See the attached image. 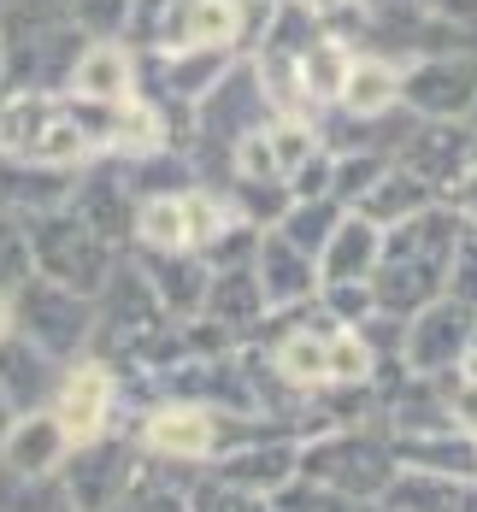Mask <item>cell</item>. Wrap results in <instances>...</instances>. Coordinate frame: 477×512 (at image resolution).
<instances>
[{"instance_id":"cell-38","label":"cell","mask_w":477,"mask_h":512,"mask_svg":"<svg viewBox=\"0 0 477 512\" xmlns=\"http://www.w3.org/2000/svg\"><path fill=\"white\" fill-rule=\"evenodd\" d=\"M448 195H454V206H460V218H466V224H477V165L460 177V183H454V189H448Z\"/></svg>"},{"instance_id":"cell-34","label":"cell","mask_w":477,"mask_h":512,"mask_svg":"<svg viewBox=\"0 0 477 512\" xmlns=\"http://www.w3.org/2000/svg\"><path fill=\"white\" fill-rule=\"evenodd\" d=\"M324 301L336 318H366L377 301H371V283H336V289H324Z\"/></svg>"},{"instance_id":"cell-5","label":"cell","mask_w":477,"mask_h":512,"mask_svg":"<svg viewBox=\"0 0 477 512\" xmlns=\"http://www.w3.org/2000/svg\"><path fill=\"white\" fill-rule=\"evenodd\" d=\"M265 118H271V95H265V83H260V65H230L207 95L195 101L201 142H218L224 154H236L242 136H254Z\"/></svg>"},{"instance_id":"cell-23","label":"cell","mask_w":477,"mask_h":512,"mask_svg":"<svg viewBox=\"0 0 477 512\" xmlns=\"http://www.w3.org/2000/svg\"><path fill=\"white\" fill-rule=\"evenodd\" d=\"M159 89L177 101H201L212 83L230 71V48H195V53H154Z\"/></svg>"},{"instance_id":"cell-31","label":"cell","mask_w":477,"mask_h":512,"mask_svg":"<svg viewBox=\"0 0 477 512\" xmlns=\"http://www.w3.org/2000/svg\"><path fill=\"white\" fill-rule=\"evenodd\" d=\"M448 295L477 312V224H466L460 242H454V259H448Z\"/></svg>"},{"instance_id":"cell-33","label":"cell","mask_w":477,"mask_h":512,"mask_svg":"<svg viewBox=\"0 0 477 512\" xmlns=\"http://www.w3.org/2000/svg\"><path fill=\"white\" fill-rule=\"evenodd\" d=\"M395 507L401 512H454V495L442 489V483H407V489H395Z\"/></svg>"},{"instance_id":"cell-12","label":"cell","mask_w":477,"mask_h":512,"mask_svg":"<svg viewBox=\"0 0 477 512\" xmlns=\"http://www.w3.org/2000/svg\"><path fill=\"white\" fill-rule=\"evenodd\" d=\"M106 412H112V371H106V365H77V371L59 383V401H53V424H59L65 448L101 442Z\"/></svg>"},{"instance_id":"cell-14","label":"cell","mask_w":477,"mask_h":512,"mask_svg":"<svg viewBox=\"0 0 477 512\" xmlns=\"http://www.w3.org/2000/svg\"><path fill=\"white\" fill-rule=\"evenodd\" d=\"M124 489H130V454L124 448L89 442L77 460L65 465V495H71L77 512H112Z\"/></svg>"},{"instance_id":"cell-32","label":"cell","mask_w":477,"mask_h":512,"mask_svg":"<svg viewBox=\"0 0 477 512\" xmlns=\"http://www.w3.org/2000/svg\"><path fill=\"white\" fill-rule=\"evenodd\" d=\"M36 371H42V348H36V354H30V348H6V354H0V389H6V401H24V389L36 395V389H42Z\"/></svg>"},{"instance_id":"cell-42","label":"cell","mask_w":477,"mask_h":512,"mask_svg":"<svg viewBox=\"0 0 477 512\" xmlns=\"http://www.w3.org/2000/svg\"><path fill=\"white\" fill-rule=\"evenodd\" d=\"M254 6H265V12H277V6H283V0H254Z\"/></svg>"},{"instance_id":"cell-16","label":"cell","mask_w":477,"mask_h":512,"mask_svg":"<svg viewBox=\"0 0 477 512\" xmlns=\"http://www.w3.org/2000/svg\"><path fill=\"white\" fill-rule=\"evenodd\" d=\"M77 101H95V106H118V101H136V59L124 42H89L83 59L71 65V83H65Z\"/></svg>"},{"instance_id":"cell-10","label":"cell","mask_w":477,"mask_h":512,"mask_svg":"<svg viewBox=\"0 0 477 512\" xmlns=\"http://www.w3.org/2000/svg\"><path fill=\"white\" fill-rule=\"evenodd\" d=\"M18 318H24V330H30V342L42 354H71L95 330L89 324V295H71V289H59L48 277H30L18 289Z\"/></svg>"},{"instance_id":"cell-36","label":"cell","mask_w":477,"mask_h":512,"mask_svg":"<svg viewBox=\"0 0 477 512\" xmlns=\"http://www.w3.org/2000/svg\"><path fill=\"white\" fill-rule=\"evenodd\" d=\"M424 12H430L436 24H454V30L477 24V0H424Z\"/></svg>"},{"instance_id":"cell-30","label":"cell","mask_w":477,"mask_h":512,"mask_svg":"<svg viewBox=\"0 0 477 512\" xmlns=\"http://www.w3.org/2000/svg\"><path fill=\"white\" fill-rule=\"evenodd\" d=\"M130 6L136 0H71V24L89 42H118L130 30Z\"/></svg>"},{"instance_id":"cell-29","label":"cell","mask_w":477,"mask_h":512,"mask_svg":"<svg viewBox=\"0 0 477 512\" xmlns=\"http://www.w3.org/2000/svg\"><path fill=\"white\" fill-rule=\"evenodd\" d=\"M30 265V230L12 212H0V295H18L30 283Z\"/></svg>"},{"instance_id":"cell-18","label":"cell","mask_w":477,"mask_h":512,"mask_svg":"<svg viewBox=\"0 0 477 512\" xmlns=\"http://www.w3.org/2000/svg\"><path fill=\"white\" fill-rule=\"evenodd\" d=\"M148 448L171 460H201L218 448V418L207 407H159L148 418Z\"/></svg>"},{"instance_id":"cell-3","label":"cell","mask_w":477,"mask_h":512,"mask_svg":"<svg viewBox=\"0 0 477 512\" xmlns=\"http://www.w3.org/2000/svg\"><path fill=\"white\" fill-rule=\"evenodd\" d=\"M30 259H36V271L59 283V289H71V295H101L106 277L118 271L112 265V242L95 236L71 206H48V212H30Z\"/></svg>"},{"instance_id":"cell-40","label":"cell","mask_w":477,"mask_h":512,"mask_svg":"<svg viewBox=\"0 0 477 512\" xmlns=\"http://www.w3.org/2000/svg\"><path fill=\"white\" fill-rule=\"evenodd\" d=\"M6 330H12V295H0V342H6Z\"/></svg>"},{"instance_id":"cell-39","label":"cell","mask_w":477,"mask_h":512,"mask_svg":"<svg viewBox=\"0 0 477 512\" xmlns=\"http://www.w3.org/2000/svg\"><path fill=\"white\" fill-rule=\"evenodd\" d=\"M6 430H12V401H6V389H0V442H6Z\"/></svg>"},{"instance_id":"cell-17","label":"cell","mask_w":477,"mask_h":512,"mask_svg":"<svg viewBox=\"0 0 477 512\" xmlns=\"http://www.w3.org/2000/svg\"><path fill=\"white\" fill-rule=\"evenodd\" d=\"M254 277H260V295L265 307H295V301H307L318 283V259L301 254L295 242H283L277 230L260 236V254H254Z\"/></svg>"},{"instance_id":"cell-13","label":"cell","mask_w":477,"mask_h":512,"mask_svg":"<svg viewBox=\"0 0 477 512\" xmlns=\"http://www.w3.org/2000/svg\"><path fill=\"white\" fill-rule=\"evenodd\" d=\"M301 471L318 477L324 489H348V495H371V489L389 483V460H383L371 442H360V436H330V442H318Z\"/></svg>"},{"instance_id":"cell-8","label":"cell","mask_w":477,"mask_h":512,"mask_svg":"<svg viewBox=\"0 0 477 512\" xmlns=\"http://www.w3.org/2000/svg\"><path fill=\"white\" fill-rule=\"evenodd\" d=\"M472 142H477L472 124H442V118H430V124L407 130V136L395 142V171L419 177L424 189H454V183L472 171Z\"/></svg>"},{"instance_id":"cell-43","label":"cell","mask_w":477,"mask_h":512,"mask_svg":"<svg viewBox=\"0 0 477 512\" xmlns=\"http://www.w3.org/2000/svg\"><path fill=\"white\" fill-rule=\"evenodd\" d=\"M12 6H24V0H0V12H12Z\"/></svg>"},{"instance_id":"cell-20","label":"cell","mask_w":477,"mask_h":512,"mask_svg":"<svg viewBox=\"0 0 477 512\" xmlns=\"http://www.w3.org/2000/svg\"><path fill=\"white\" fill-rule=\"evenodd\" d=\"M436 206V189H424L419 177H407V171H383L377 183H371L366 195H360V218L366 224H377V230H395V224H407V218H419V212H430Z\"/></svg>"},{"instance_id":"cell-6","label":"cell","mask_w":477,"mask_h":512,"mask_svg":"<svg viewBox=\"0 0 477 512\" xmlns=\"http://www.w3.org/2000/svg\"><path fill=\"white\" fill-rule=\"evenodd\" d=\"M401 101L442 118V124H466L477 106V53H430L401 77Z\"/></svg>"},{"instance_id":"cell-22","label":"cell","mask_w":477,"mask_h":512,"mask_svg":"<svg viewBox=\"0 0 477 512\" xmlns=\"http://www.w3.org/2000/svg\"><path fill=\"white\" fill-rule=\"evenodd\" d=\"M0 448H6V465H12V477H48L53 465H59V454H65V436H59L53 412H36V418L12 424Z\"/></svg>"},{"instance_id":"cell-25","label":"cell","mask_w":477,"mask_h":512,"mask_svg":"<svg viewBox=\"0 0 477 512\" xmlns=\"http://www.w3.org/2000/svg\"><path fill=\"white\" fill-rule=\"evenodd\" d=\"M401 101V71L389 59H354L348 83H342V106L354 118H383L389 106Z\"/></svg>"},{"instance_id":"cell-19","label":"cell","mask_w":477,"mask_h":512,"mask_svg":"<svg viewBox=\"0 0 477 512\" xmlns=\"http://www.w3.org/2000/svg\"><path fill=\"white\" fill-rule=\"evenodd\" d=\"M65 206L95 230L106 242H118V236H130L136 230V206H130V183H118V177H89V183H77Z\"/></svg>"},{"instance_id":"cell-41","label":"cell","mask_w":477,"mask_h":512,"mask_svg":"<svg viewBox=\"0 0 477 512\" xmlns=\"http://www.w3.org/2000/svg\"><path fill=\"white\" fill-rule=\"evenodd\" d=\"M454 507H460V512H477V489H472V495H460Z\"/></svg>"},{"instance_id":"cell-37","label":"cell","mask_w":477,"mask_h":512,"mask_svg":"<svg viewBox=\"0 0 477 512\" xmlns=\"http://www.w3.org/2000/svg\"><path fill=\"white\" fill-rule=\"evenodd\" d=\"M454 418H460V424H472V430H477V371H472V377H460V383H454Z\"/></svg>"},{"instance_id":"cell-46","label":"cell","mask_w":477,"mask_h":512,"mask_svg":"<svg viewBox=\"0 0 477 512\" xmlns=\"http://www.w3.org/2000/svg\"><path fill=\"white\" fill-rule=\"evenodd\" d=\"M472 165H477V142H472Z\"/></svg>"},{"instance_id":"cell-9","label":"cell","mask_w":477,"mask_h":512,"mask_svg":"<svg viewBox=\"0 0 477 512\" xmlns=\"http://www.w3.org/2000/svg\"><path fill=\"white\" fill-rule=\"evenodd\" d=\"M472 324L477 312L466 301H454V295H442V301H430L424 312H413V324L401 330V359L430 377V371H448V365H460V354L472 348Z\"/></svg>"},{"instance_id":"cell-4","label":"cell","mask_w":477,"mask_h":512,"mask_svg":"<svg viewBox=\"0 0 477 512\" xmlns=\"http://www.w3.org/2000/svg\"><path fill=\"white\" fill-rule=\"evenodd\" d=\"M230 224L236 218L212 201V195H201V189L154 195V201L136 206V236H142L148 254H207Z\"/></svg>"},{"instance_id":"cell-11","label":"cell","mask_w":477,"mask_h":512,"mask_svg":"<svg viewBox=\"0 0 477 512\" xmlns=\"http://www.w3.org/2000/svg\"><path fill=\"white\" fill-rule=\"evenodd\" d=\"M242 36V0H177L154 36V53L236 48Z\"/></svg>"},{"instance_id":"cell-1","label":"cell","mask_w":477,"mask_h":512,"mask_svg":"<svg viewBox=\"0 0 477 512\" xmlns=\"http://www.w3.org/2000/svg\"><path fill=\"white\" fill-rule=\"evenodd\" d=\"M124 124H130V101L95 106L77 95L6 89L0 95V159L36 165V171H65L95 148H124Z\"/></svg>"},{"instance_id":"cell-26","label":"cell","mask_w":477,"mask_h":512,"mask_svg":"<svg viewBox=\"0 0 477 512\" xmlns=\"http://www.w3.org/2000/svg\"><path fill=\"white\" fill-rule=\"evenodd\" d=\"M336 224H342V206L330 201V195H324V201H289L283 224H277V236H283V242H295L301 254H313V259H318Z\"/></svg>"},{"instance_id":"cell-24","label":"cell","mask_w":477,"mask_h":512,"mask_svg":"<svg viewBox=\"0 0 477 512\" xmlns=\"http://www.w3.org/2000/svg\"><path fill=\"white\" fill-rule=\"evenodd\" d=\"M265 312V295H260V277L254 265H236V271H212L207 283V318L218 330H242Z\"/></svg>"},{"instance_id":"cell-21","label":"cell","mask_w":477,"mask_h":512,"mask_svg":"<svg viewBox=\"0 0 477 512\" xmlns=\"http://www.w3.org/2000/svg\"><path fill=\"white\" fill-rule=\"evenodd\" d=\"M148 283H154L159 307H171L177 318L207 307V283H212V265L195 254H148Z\"/></svg>"},{"instance_id":"cell-35","label":"cell","mask_w":477,"mask_h":512,"mask_svg":"<svg viewBox=\"0 0 477 512\" xmlns=\"http://www.w3.org/2000/svg\"><path fill=\"white\" fill-rule=\"evenodd\" d=\"M313 24H342V18H360V0H295Z\"/></svg>"},{"instance_id":"cell-7","label":"cell","mask_w":477,"mask_h":512,"mask_svg":"<svg viewBox=\"0 0 477 512\" xmlns=\"http://www.w3.org/2000/svg\"><path fill=\"white\" fill-rule=\"evenodd\" d=\"M318 154V130L307 118H265L254 136H242V148L230 154L242 183H295V171Z\"/></svg>"},{"instance_id":"cell-15","label":"cell","mask_w":477,"mask_h":512,"mask_svg":"<svg viewBox=\"0 0 477 512\" xmlns=\"http://www.w3.org/2000/svg\"><path fill=\"white\" fill-rule=\"evenodd\" d=\"M377 254H383V230L366 224L360 212H342V224L330 230V242L318 254V283L324 289H336V283H371Z\"/></svg>"},{"instance_id":"cell-2","label":"cell","mask_w":477,"mask_h":512,"mask_svg":"<svg viewBox=\"0 0 477 512\" xmlns=\"http://www.w3.org/2000/svg\"><path fill=\"white\" fill-rule=\"evenodd\" d=\"M466 218L460 212H419L395 230H383V254H377V271H371V301L389 318H413L430 301H442L448 289V259H454V242H460Z\"/></svg>"},{"instance_id":"cell-27","label":"cell","mask_w":477,"mask_h":512,"mask_svg":"<svg viewBox=\"0 0 477 512\" xmlns=\"http://www.w3.org/2000/svg\"><path fill=\"white\" fill-rule=\"evenodd\" d=\"M330 342L336 336H324V330H295L283 348H277V371L289 377V383H318V377H330Z\"/></svg>"},{"instance_id":"cell-28","label":"cell","mask_w":477,"mask_h":512,"mask_svg":"<svg viewBox=\"0 0 477 512\" xmlns=\"http://www.w3.org/2000/svg\"><path fill=\"white\" fill-rule=\"evenodd\" d=\"M289 471H295L289 448H254V454H236L224 465V483H236V489H283Z\"/></svg>"},{"instance_id":"cell-45","label":"cell","mask_w":477,"mask_h":512,"mask_svg":"<svg viewBox=\"0 0 477 512\" xmlns=\"http://www.w3.org/2000/svg\"><path fill=\"white\" fill-rule=\"evenodd\" d=\"M472 354H477V324H472Z\"/></svg>"},{"instance_id":"cell-44","label":"cell","mask_w":477,"mask_h":512,"mask_svg":"<svg viewBox=\"0 0 477 512\" xmlns=\"http://www.w3.org/2000/svg\"><path fill=\"white\" fill-rule=\"evenodd\" d=\"M0 77H6V48H0Z\"/></svg>"}]
</instances>
